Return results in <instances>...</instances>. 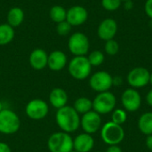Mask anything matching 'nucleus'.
I'll return each instance as SVG.
<instances>
[{
  "label": "nucleus",
  "instance_id": "obj_9",
  "mask_svg": "<svg viewBox=\"0 0 152 152\" xmlns=\"http://www.w3.org/2000/svg\"><path fill=\"white\" fill-rule=\"evenodd\" d=\"M89 86L95 92H107L113 86V77L107 71H97L91 76Z\"/></svg>",
  "mask_w": 152,
  "mask_h": 152
},
{
  "label": "nucleus",
  "instance_id": "obj_12",
  "mask_svg": "<svg viewBox=\"0 0 152 152\" xmlns=\"http://www.w3.org/2000/svg\"><path fill=\"white\" fill-rule=\"evenodd\" d=\"M121 102L125 110L130 112H134L141 107L142 98L138 91L134 88H129L122 94Z\"/></svg>",
  "mask_w": 152,
  "mask_h": 152
},
{
  "label": "nucleus",
  "instance_id": "obj_6",
  "mask_svg": "<svg viewBox=\"0 0 152 152\" xmlns=\"http://www.w3.org/2000/svg\"><path fill=\"white\" fill-rule=\"evenodd\" d=\"M116 102V97L112 93H99L93 101V110L98 114H108L115 109Z\"/></svg>",
  "mask_w": 152,
  "mask_h": 152
},
{
  "label": "nucleus",
  "instance_id": "obj_40",
  "mask_svg": "<svg viewBox=\"0 0 152 152\" xmlns=\"http://www.w3.org/2000/svg\"><path fill=\"white\" fill-rule=\"evenodd\" d=\"M99 152H100V151H99Z\"/></svg>",
  "mask_w": 152,
  "mask_h": 152
},
{
  "label": "nucleus",
  "instance_id": "obj_18",
  "mask_svg": "<svg viewBox=\"0 0 152 152\" xmlns=\"http://www.w3.org/2000/svg\"><path fill=\"white\" fill-rule=\"evenodd\" d=\"M49 102L57 110L66 106L68 102V94L66 91L61 87L53 88L49 94Z\"/></svg>",
  "mask_w": 152,
  "mask_h": 152
},
{
  "label": "nucleus",
  "instance_id": "obj_3",
  "mask_svg": "<svg viewBox=\"0 0 152 152\" xmlns=\"http://www.w3.org/2000/svg\"><path fill=\"white\" fill-rule=\"evenodd\" d=\"M68 70L73 78L77 80H84L90 76L92 65L90 64L87 57L75 56L69 62Z\"/></svg>",
  "mask_w": 152,
  "mask_h": 152
},
{
  "label": "nucleus",
  "instance_id": "obj_25",
  "mask_svg": "<svg viewBox=\"0 0 152 152\" xmlns=\"http://www.w3.org/2000/svg\"><path fill=\"white\" fill-rule=\"evenodd\" d=\"M112 122L115 123V124H118V125H122L124 124L126 121V118H127V115H126V112L124 110H121V109H117L113 111L112 113Z\"/></svg>",
  "mask_w": 152,
  "mask_h": 152
},
{
  "label": "nucleus",
  "instance_id": "obj_22",
  "mask_svg": "<svg viewBox=\"0 0 152 152\" xmlns=\"http://www.w3.org/2000/svg\"><path fill=\"white\" fill-rule=\"evenodd\" d=\"M73 108L78 114H86L92 110L93 109V101L86 97H79L77 98L73 105Z\"/></svg>",
  "mask_w": 152,
  "mask_h": 152
},
{
  "label": "nucleus",
  "instance_id": "obj_35",
  "mask_svg": "<svg viewBox=\"0 0 152 152\" xmlns=\"http://www.w3.org/2000/svg\"><path fill=\"white\" fill-rule=\"evenodd\" d=\"M122 84V78L120 77H113V85L115 86H120Z\"/></svg>",
  "mask_w": 152,
  "mask_h": 152
},
{
  "label": "nucleus",
  "instance_id": "obj_7",
  "mask_svg": "<svg viewBox=\"0 0 152 152\" xmlns=\"http://www.w3.org/2000/svg\"><path fill=\"white\" fill-rule=\"evenodd\" d=\"M68 47L69 52L75 56H85L89 51V39L84 33L76 32L69 37Z\"/></svg>",
  "mask_w": 152,
  "mask_h": 152
},
{
  "label": "nucleus",
  "instance_id": "obj_2",
  "mask_svg": "<svg viewBox=\"0 0 152 152\" xmlns=\"http://www.w3.org/2000/svg\"><path fill=\"white\" fill-rule=\"evenodd\" d=\"M47 148L50 152H70L73 151V139L62 131L53 133L47 140Z\"/></svg>",
  "mask_w": 152,
  "mask_h": 152
},
{
  "label": "nucleus",
  "instance_id": "obj_34",
  "mask_svg": "<svg viewBox=\"0 0 152 152\" xmlns=\"http://www.w3.org/2000/svg\"><path fill=\"white\" fill-rule=\"evenodd\" d=\"M146 101H147V103L152 106V89L148 93V94L146 95Z\"/></svg>",
  "mask_w": 152,
  "mask_h": 152
},
{
  "label": "nucleus",
  "instance_id": "obj_27",
  "mask_svg": "<svg viewBox=\"0 0 152 152\" xmlns=\"http://www.w3.org/2000/svg\"><path fill=\"white\" fill-rule=\"evenodd\" d=\"M121 0H102V7L107 11H116L121 6Z\"/></svg>",
  "mask_w": 152,
  "mask_h": 152
},
{
  "label": "nucleus",
  "instance_id": "obj_33",
  "mask_svg": "<svg viewBox=\"0 0 152 152\" xmlns=\"http://www.w3.org/2000/svg\"><path fill=\"white\" fill-rule=\"evenodd\" d=\"M134 6V3L132 0H129V1H125V4H124V7L126 10H131Z\"/></svg>",
  "mask_w": 152,
  "mask_h": 152
},
{
  "label": "nucleus",
  "instance_id": "obj_4",
  "mask_svg": "<svg viewBox=\"0 0 152 152\" xmlns=\"http://www.w3.org/2000/svg\"><path fill=\"white\" fill-rule=\"evenodd\" d=\"M20 127L19 116L9 109H3L0 111V133L3 134H13Z\"/></svg>",
  "mask_w": 152,
  "mask_h": 152
},
{
  "label": "nucleus",
  "instance_id": "obj_32",
  "mask_svg": "<svg viewBox=\"0 0 152 152\" xmlns=\"http://www.w3.org/2000/svg\"><path fill=\"white\" fill-rule=\"evenodd\" d=\"M146 146L150 151H152V134L148 135V137L146 138Z\"/></svg>",
  "mask_w": 152,
  "mask_h": 152
},
{
  "label": "nucleus",
  "instance_id": "obj_26",
  "mask_svg": "<svg viewBox=\"0 0 152 152\" xmlns=\"http://www.w3.org/2000/svg\"><path fill=\"white\" fill-rule=\"evenodd\" d=\"M105 52L109 54V55H116L118 53L119 50V45L118 44V42L114 39H110L106 41L105 44Z\"/></svg>",
  "mask_w": 152,
  "mask_h": 152
},
{
  "label": "nucleus",
  "instance_id": "obj_8",
  "mask_svg": "<svg viewBox=\"0 0 152 152\" xmlns=\"http://www.w3.org/2000/svg\"><path fill=\"white\" fill-rule=\"evenodd\" d=\"M49 112L48 103L42 99H33L29 101L25 107L27 117L32 120L44 119Z\"/></svg>",
  "mask_w": 152,
  "mask_h": 152
},
{
  "label": "nucleus",
  "instance_id": "obj_13",
  "mask_svg": "<svg viewBox=\"0 0 152 152\" xmlns=\"http://www.w3.org/2000/svg\"><path fill=\"white\" fill-rule=\"evenodd\" d=\"M87 10L81 5H74L67 11L66 20L71 26H80L87 20Z\"/></svg>",
  "mask_w": 152,
  "mask_h": 152
},
{
  "label": "nucleus",
  "instance_id": "obj_20",
  "mask_svg": "<svg viewBox=\"0 0 152 152\" xmlns=\"http://www.w3.org/2000/svg\"><path fill=\"white\" fill-rule=\"evenodd\" d=\"M14 28L8 23L0 24V45H5L14 38Z\"/></svg>",
  "mask_w": 152,
  "mask_h": 152
},
{
  "label": "nucleus",
  "instance_id": "obj_24",
  "mask_svg": "<svg viewBox=\"0 0 152 152\" xmlns=\"http://www.w3.org/2000/svg\"><path fill=\"white\" fill-rule=\"evenodd\" d=\"M90 64L94 67H97V66H100L102 64V62L104 61V54L101 52V51H93L89 56L87 57Z\"/></svg>",
  "mask_w": 152,
  "mask_h": 152
},
{
  "label": "nucleus",
  "instance_id": "obj_10",
  "mask_svg": "<svg viewBox=\"0 0 152 152\" xmlns=\"http://www.w3.org/2000/svg\"><path fill=\"white\" fill-rule=\"evenodd\" d=\"M151 73L143 67H136L127 75V82L134 88H142L150 83Z\"/></svg>",
  "mask_w": 152,
  "mask_h": 152
},
{
  "label": "nucleus",
  "instance_id": "obj_38",
  "mask_svg": "<svg viewBox=\"0 0 152 152\" xmlns=\"http://www.w3.org/2000/svg\"><path fill=\"white\" fill-rule=\"evenodd\" d=\"M70 152H77V151H74V150H73V151H71Z\"/></svg>",
  "mask_w": 152,
  "mask_h": 152
},
{
  "label": "nucleus",
  "instance_id": "obj_16",
  "mask_svg": "<svg viewBox=\"0 0 152 152\" xmlns=\"http://www.w3.org/2000/svg\"><path fill=\"white\" fill-rule=\"evenodd\" d=\"M67 64L66 54L60 50L52 52L48 55L47 67L53 71H60L65 68Z\"/></svg>",
  "mask_w": 152,
  "mask_h": 152
},
{
  "label": "nucleus",
  "instance_id": "obj_30",
  "mask_svg": "<svg viewBox=\"0 0 152 152\" xmlns=\"http://www.w3.org/2000/svg\"><path fill=\"white\" fill-rule=\"evenodd\" d=\"M0 152H12V151L7 143L4 142H0Z\"/></svg>",
  "mask_w": 152,
  "mask_h": 152
},
{
  "label": "nucleus",
  "instance_id": "obj_28",
  "mask_svg": "<svg viewBox=\"0 0 152 152\" xmlns=\"http://www.w3.org/2000/svg\"><path fill=\"white\" fill-rule=\"evenodd\" d=\"M71 25L67 21V20H64V21H61L60 23H57V27H56V31L57 33L63 37V36H67L70 33L71 31Z\"/></svg>",
  "mask_w": 152,
  "mask_h": 152
},
{
  "label": "nucleus",
  "instance_id": "obj_11",
  "mask_svg": "<svg viewBox=\"0 0 152 152\" xmlns=\"http://www.w3.org/2000/svg\"><path fill=\"white\" fill-rule=\"evenodd\" d=\"M80 126L86 134H92L96 133L102 126V118L100 114L94 110H91L84 114L80 118Z\"/></svg>",
  "mask_w": 152,
  "mask_h": 152
},
{
  "label": "nucleus",
  "instance_id": "obj_39",
  "mask_svg": "<svg viewBox=\"0 0 152 152\" xmlns=\"http://www.w3.org/2000/svg\"><path fill=\"white\" fill-rule=\"evenodd\" d=\"M121 1H124L125 2V1H129V0H121Z\"/></svg>",
  "mask_w": 152,
  "mask_h": 152
},
{
  "label": "nucleus",
  "instance_id": "obj_31",
  "mask_svg": "<svg viewBox=\"0 0 152 152\" xmlns=\"http://www.w3.org/2000/svg\"><path fill=\"white\" fill-rule=\"evenodd\" d=\"M106 152H122V150L118 145H110Z\"/></svg>",
  "mask_w": 152,
  "mask_h": 152
},
{
  "label": "nucleus",
  "instance_id": "obj_21",
  "mask_svg": "<svg viewBox=\"0 0 152 152\" xmlns=\"http://www.w3.org/2000/svg\"><path fill=\"white\" fill-rule=\"evenodd\" d=\"M138 127L143 134H152V112L143 113L140 117L138 121Z\"/></svg>",
  "mask_w": 152,
  "mask_h": 152
},
{
  "label": "nucleus",
  "instance_id": "obj_5",
  "mask_svg": "<svg viewBox=\"0 0 152 152\" xmlns=\"http://www.w3.org/2000/svg\"><path fill=\"white\" fill-rule=\"evenodd\" d=\"M101 137L108 145H118L125 138V131L120 125L115 124L112 121L103 125L101 130Z\"/></svg>",
  "mask_w": 152,
  "mask_h": 152
},
{
  "label": "nucleus",
  "instance_id": "obj_14",
  "mask_svg": "<svg viewBox=\"0 0 152 152\" xmlns=\"http://www.w3.org/2000/svg\"><path fill=\"white\" fill-rule=\"evenodd\" d=\"M118 32V23L112 18H107L103 20L97 29L98 36L101 39L108 41L113 39Z\"/></svg>",
  "mask_w": 152,
  "mask_h": 152
},
{
  "label": "nucleus",
  "instance_id": "obj_36",
  "mask_svg": "<svg viewBox=\"0 0 152 152\" xmlns=\"http://www.w3.org/2000/svg\"><path fill=\"white\" fill-rule=\"evenodd\" d=\"M4 109V107H3V103L1 102V101H0V111Z\"/></svg>",
  "mask_w": 152,
  "mask_h": 152
},
{
  "label": "nucleus",
  "instance_id": "obj_29",
  "mask_svg": "<svg viewBox=\"0 0 152 152\" xmlns=\"http://www.w3.org/2000/svg\"><path fill=\"white\" fill-rule=\"evenodd\" d=\"M146 14L152 20V0H147L144 5Z\"/></svg>",
  "mask_w": 152,
  "mask_h": 152
},
{
  "label": "nucleus",
  "instance_id": "obj_23",
  "mask_svg": "<svg viewBox=\"0 0 152 152\" xmlns=\"http://www.w3.org/2000/svg\"><path fill=\"white\" fill-rule=\"evenodd\" d=\"M49 15L53 22L60 23L61 21L66 20L67 11L61 5H53L49 12Z\"/></svg>",
  "mask_w": 152,
  "mask_h": 152
},
{
  "label": "nucleus",
  "instance_id": "obj_1",
  "mask_svg": "<svg viewBox=\"0 0 152 152\" xmlns=\"http://www.w3.org/2000/svg\"><path fill=\"white\" fill-rule=\"evenodd\" d=\"M80 116L71 106H64L57 110L55 120L62 132L70 134L76 132L80 126Z\"/></svg>",
  "mask_w": 152,
  "mask_h": 152
},
{
  "label": "nucleus",
  "instance_id": "obj_37",
  "mask_svg": "<svg viewBox=\"0 0 152 152\" xmlns=\"http://www.w3.org/2000/svg\"><path fill=\"white\" fill-rule=\"evenodd\" d=\"M150 83L152 85V73H151V76H150Z\"/></svg>",
  "mask_w": 152,
  "mask_h": 152
},
{
  "label": "nucleus",
  "instance_id": "obj_17",
  "mask_svg": "<svg viewBox=\"0 0 152 152\" xmlns=\"http://www.w3.org/2000/svg\"><path fill=\"white\" fill-rule=\"evenodd\" d=\"M48 54L41 48L34 49L29 55L30 66L36 70H41L47 66Z\"/></svg>",
  "mask_w": 152,
  "mask_h": 152
},
{
  "label": "nucleus",
  "instance_id": "obj_19",
  "mask_svg": "<svg viewBox=\"0 0 152 152\" xmlns=\"http://www.w3.org/2000/svg\"><path fill=\"white\" fill-rule=\"evenodd\" d=\"M24 20V12L20 7L14 6L7 13V22L12 28L20 26Z\"/></svg>",
  "mask_w": 152,
  "mask_h": 152
},
{
  "label": "nucleus",
  "instance_id": "obj_15",
  "mask_svg": "<svg viewBox=\"0 0 152 152\" xmlns=\"http://www.w3.org/2000/svg\"><path fill=\"white\" fill-rule=\"evenodd\" d=\"M94 145V140L91 134L83 133L73 139V150L77 152L91 151Z\"/></svg>",
  "mask_w": 152,
  "mask_h": 152
}]
</instances>
